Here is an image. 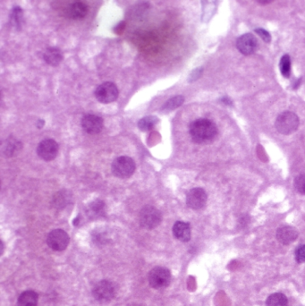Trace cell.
Wrapping results in <instances>:
<instances>
[{
    "instance_id": "cell-9",
    "label": "cell",
    "mask_w": 305,
    "mask_h": 306,
    "mask_svg": "<svg viewBox=\"0 0 305 306\" xmlns=\"http://www.w3.org/2000/svg\"><path fill=\"white\" fill-rule=\"evenodd\" d=\"M58 144L53 139H46L42 141L37 147V154L45 161H51L58 154Z\"/></svg>"
},
{
    "instance_id": "cell-23",
    "label": "cell",
    "mask_w": 305,
    "mask_h": 306,
    "mask_svg": "<svg viewBox=\"0 0 305 306\" xmlns=\"http://www.w3.org/2000/svg\"><path fill=\"white\" fill-rule=\"evenodd\" d=\"M184 98L183 96L179 95L173 97V98L169 99V101L164 104L161 110L165 111V112L174 110V109H177L178 107L182 105L184 103Z\"/></svg>"
},
{
    "instance_id": "cell-4",
    "label": "cell",
    "mask_w": 305,
    "mask_h": 306,
    "mask_svg": "<svg viewBox=\"0 0 305 306\" xmlns=\"http://www.w3.org/2000/svg\"><path fill=\"white\" fill-rule=\"evenodd\" d=\"M135 162L128 156L116 158L112 163V172L118 178H128L135 171Z\"/></svg>"
},
{
    "instance_id": "cell-28",
    "label": "cell",
    "mask_w": 305,
    "mask_h": 306,
    "mask_svg": "<svg viewBox=\"0 0 305 306\" xmlns=\"http://www.w3.org/2000/svg\"><path fill=\"white\" fill-rule=\"evenodd\" d=\"M255 32H257L259 35L262 38L263 40H264L266 43H269V42L271 41L270 34H269L267 31H265V30H263L261 28H260V29H257Z\"/></svg>"
},
{
    "instance_id": "cell-7",
    "label": "cell",
    "mask_w": 305,
    "mask_h": 306,
    "mask_svg": "<svg viewBox=\"0 0 305 306\" xmlns=\"http://www.w3.org/2000/svg\"><path fill=\"white\" fill-rule=\"evenodd\" d=\"M119 94L116 85L111 82H106L97 87L95 97L103 104H109L116 101Z\"/></svg>"
},
{
    "instance_id": "cell-12",
    "label": "cell",
    "mask_w": 305,
    "mask_h": 306,
    "mask_svg": "<svg viewBox=\"0 0 305 306\" xmlns=\"http://www.w3.org/2000/svg\"><path fill=\"white\" fill-rule=\"evenodd\" d=\"M237 47L243 55H252L257 50L258 41L253 34L246 33L237 39Z\"/></svg>"
},
{
    "instance_id": "cell-21",
    "label": "cell",
    "mask_w": 305,
    "mask_h": 306,
    "mask_svg": "<svg viewBox=\"0 0 305 306\" xmlns=\"http://www.w3.org/2000/svg\"><path fill=\"white\" fill-rule=\"evenodd\" d=\"M266 306H288V300L282 293H275L268 296Z\"/></svg>"
},
{
    "instance_id": "cell-22",
    "label": "cell",
    "mask_w": 305,
    "mask_h": 306,
    "mask_svg": "<svg viewBox=\"0 0 305 306\" xmlns=\"http://www.w3.org/2000/svg\"><path fill=\"white\" fill-rule=\"evenodd\" d=\"M158 123V118L154 116H145L138 122V127L141 131L146 132L152 130Z\"/></svg>"
},
{
    "instance_id": "cell-11",
    "label": "cell",
    "mask_w": 305,
    "mask_h": 306,
    "mask_svg": "<svg viewBox=\"0 0 305 306\" xmlns=\"http://www.w3.org/2000/svg\"><path fill=\"white\" fill-rule=\"evenodd\" d=\"M103 119L94 114H86L82 119V127L89 134H97L103 129Z\"/></svg>"
},
{
    "instance_id": "cell-19",
    "label": "cell",
    "mask_w": 305,
    "mask_h": 306,
    "mask_svg": "<svg viewBox=\"0 0 305 306\" xmlns=\"http://www.w3.org/2000/svg\"><path fill=\"white\" fill-rule=\"evenodd\" d=\"M39 296L32 290L24 291L17 300V306H37Z\"/></svg>"
},
{
    "instance_id": "cell-5",
    "label": "cell",
    "mask_w": 305,
    "mask_h": 306,
    "mask_svg": "<svg viewBox=\"0 0 305 306\" xmlns=\"http://www.w3.org/2000/svg\"><path fill=\"white\" fill-rule=\"evenodd\" d=\"M171 272L165 267H155L149 273V283L154 289H162L171 282Z\"/></svg>"
},
{
    "instance_id": "cell-8",
    "label": "cell",
    "mask_w": 305,
    "mask_h": 306,
    "mask_svg": "<svg viewBox=\"0 0 305 306\" xmlns=\"http://www.w3.org/2000/svg\"><path fill=\"white\" fill-rule=\"evenodd\" d=\"M70 238L67 233L62 229H55L47 236V245L57 252H62L65 250L68 246Z\"/></svg>"
},
{
    "instance_id": "cell-25",
    "label": "cell",
    "mask_w": 305,
    "mask_h": 306,
    "mask_svg": "<svg viewBox=\"0 0 305 306\" xmlns=\"http://www.w3.org/2000/svg\"><path fill=\"white\" fill-rule=\"evenodd\" d=\"M22 22V10L20 7L16 6L11 14V22L16 28H21Z\"/></svg>"
},
{
    "instance_id": "cell-17",
    "label": "cell",
    "mask_w": 305,
    "mask_h": 306,
    "mask_svg": "<svg viewBox=\"0 0 305 306\" xmlns=\"http://www.w3.org/2000/svg\"><path fill=\"white\" fill-rule=\"evenodd\" d=\"M86 212L91 219H98L105 216V202L100 199L95 200L88 205Z\"/></svg>"
},
{
    "instance_id": "cell-30",
    "label": "cell",
    "mask_w": 305,
    "mask_h": 306,
    "mask_svg": "<svg viewBox=\"0 0 305 306\" xmlns=\"http://www.w3.org/2000/svg\"><path fill=\"white\" fill-rule=\"evenodd\" d=\"M259 3H260V4H269L270 1H266V2H265V1H260Z\"/></svg>"
},
{
    "instance_id": "cell-16",
    "label": "cell",
    "mask_w": 305,
    "mask_h": 306,
    "mask_svg": "<svg viewBox=\"0 0 305 306\" xmlns=\"http://www.w3.org/2000/svg\"><path fill=\"white\" fill-rule=\"evenodd\" d=\"M174 238L181 242H188L191 239V228L188 223L183 221L175 222L173 226Z\"/></svg>"
},
{
    "instance_id": "cell-24",
    "label": "cell",
    "mask_w": 305,
    "mask_h": 306,
    "mask_svg": "<svg viewBox=\"0 0 305 306\" xmlns=\"http://www.w3.org/2000/svg\"><path fill=\"white\" fill-rule=\"evenodd\" d=\"M279 68L283 76H284L285 78L289 77L290 74H291V59L288 55H284L281 58L280 63H279Z\"/></svg>"
},
{
    "instance_id": "cell-1",
    "label": "cell",
    "mask_w": 305,
    "mask_h": 306,
    "mask_svg": "<svg viewBox=\"0 0 305 306\" xmlns=\"http://www.w3.org/2000/svg\"><path fill=\"white\" fill-rule=\"evenodd\" d=\"M189 132L191 137L195 143L207 144L216 139L218 127L215 123L210 119L200 118L191 123Z\"/></svg>"
},
{
    "instance_id": "cell-20",
    "label": "cell",
    "mask_w": 305,
    "mask_h": 306,
    "mask_svg": "<svg viewBox=\"0 0 305 306\" xmlns=\"http://www.w3.org/2000/svg\"><path fill=\"white\" fill-rule=\"evenodd\" d=\"M72 196L67 191H60L53 197V206L56 209H64L71 202Z\"/></svg>"
},
{
    "instance_id": "cell-29",
    "label": "cell",
    "mask_w": 305,
    "mask_h": 306,
    "mask_svg": "<svg viewBox=\"0 0 305 306\" xmlns=\"http://www.w3.org/2000/svg\"><path fill=\"white\" fill-rule=\"evenodd\" d=\"M126 28V22H119L114 29V32H116V34H121L122 32H124Z\"/></svg>"
},
{
    "instance_id": "cell-2",
    "label": "cell",
    "mask_w": 305,
    "mask_h": 306,
    "mask_svg": "<svg viewBox=\"0 0 305 306\" xmlns=\"http://www.w3.org/2000/svg\"><path fill=\"white\" fill-rule=\"evenodd\" d=\"M275 127L280 133L288 135L298 129L299 117L294 112L285 111L278 116V118L276 119Z\"/></svg>"
},
{
    "instance_id": "cell-18",
    "label": "cell",
    "mask_w": 305,
    "mask_h": 306,
    "mask_svg": "<svg viewBox=\"0 0 305 306\" xmlns=\"http://www.w3.org/2000/svg\"><path fill=\"white\" fill-rule=\"evenodd\" d=\"M43 59L47 65L57 66L61 63L63 59V54L59 48H47L43 52Z\"/></svg>"
},
{
    "instance_id": "cell-3",
    "label": "cell",
    "mask_w": 305,
    "mask_h": 306,
    "mask_svg": "<svg viewBox=\"0 0 305 306\" xmlns=\"http://www.w3.org/2000/svg\"><path fill=\"white\" fill-rule=\"evenodd\" d=\"M116 286L109 280H101L94 285L92 296L100 303H109L116 296Z\"/></svg>"
},
{
    "instance_id": "cell-26",
    "label": "cell",
    "mask_w": 305,
    "mask_h": 306,
    "mask_svg": "<svg viewBox=\"0 0 305 306\" xmlns=\"http://www.w3.org/2000/svg\"><path fill=\"white\" fill-rule=\"evenodd\" d=\"M295 187L299 194L305 196V174L300 175L295 178Z\"/></svg>"
},
{
    "instance_id": "cell-27",
    "label": "cell",
    "mask_w": 305,
    "mask_h": 306,
    "mask_svg": "<svg viewBox=\"0 0 305 306\" xmlns=\"http://www.w3.org/2000/svg\"><path fill=\"white\" fill-rule=\"evenodd\" d=\"M295 260L298 263L305 262V244L299 245L295 250Z\"/></svg>"
},
{
    "instance_id": "cell-10",
    "label": "cell",
    "mask_w": 305,
    "mask_h": 306,
    "mask_svg": "<svg viewBox=\"0 0 305 306\" xmlns=\"http://www.w3.org/2000/svg\"><path fill=\"white\" fill-rule=\"evenodd\" d=\"M208 196L202 188H194L187 193L186 204L193 210H200L205 206Z\"/></svg>"
},
{
    "instance_id": "cell-13",
    "label": "cell",
    "mask_w": 305,
    "mask_h": 306,
    "mask_svg": "<svg viewBox=\"0 0 305 306\" xmlns=\"http://www.w3.org/2000/svg\"><path fill=\"white\" fill-rule=\"evenodd\" d=\"M298 238L297 229L291 226H283L277 230V239L279 243L288 245Z\"/></svg>"
},
{
    "instance_id": "cell-15",
    "label": "cell",
    "mask_w": 305,
    "mask_h": 306,
    "mask_svg": "<svg viewBox=\"0 0 305 306\" xmlns=\"http://www.w3.org/2000/svg\"><path fill=\"white\" fill-rule=\"evenodd\" d=\"M22 148V143L16 138L9 137L2 143V153L7 158L16 156Z\"/></svg>"
},
{
    "instance_id": "cell-14",
    "label": "cell",
    "mask_w": 305,
    "mask_h": 306,
    "mask_svg": "<svg viewBox=\"0 0 305 306\" xmlns=\"http://www.w3.org/2000/svg\"><path fill=\"white\" fill-rule=\"evenodd\" d=\"M65 13L71 19H82L88 14V5L82 1H75L69 5Z\"/></svg>"
},
{
    "instance_id": "cell-6",
    "label": "cell",
    "mask_w": 305,
    "mask_h": 306,
    "mask_svg": "<svg viewBox=\"0 0 305 306\" xmlns=\"http://www.w3.org/2000/svg\"><path fill=\"white\" fill-rule=\"evenodd\" d=\"M161 220L162 215L160 211L153 206L143 207L139 215V221L141 226L146 229H153L158 227Z\"/></svg>"
}]
</instances>
